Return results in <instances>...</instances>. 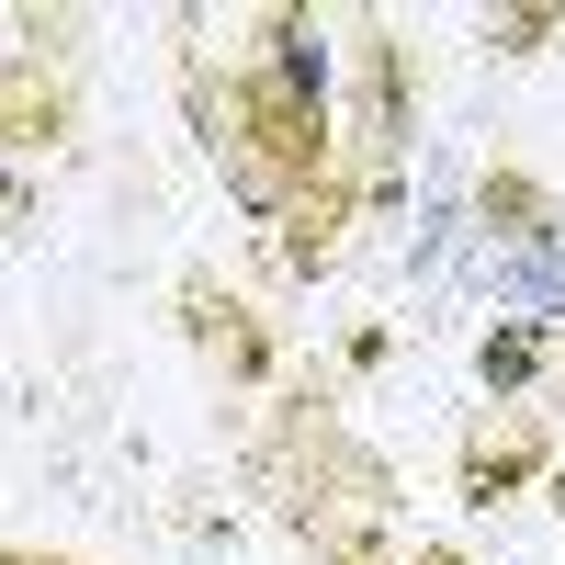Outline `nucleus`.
<instances>
[{
	"instance_id": "f257e3e1",
	"label": "nucleus",
	"mask_w": 565,
	"mask_h": 565,
	"mask_svg": "<svg viewBox=\"0 0 565 565\" xmlns=\"http://www.w3.org/2000/svg\"><path fill=\"white\" fill-rule=\"evenodd\" d=\"M181 114H193L226 204L282 249L295 282H317L340 260V238L373 215L362 170H351V57H340V23L306 12V0L238 12L226 45H193L181 57Z\"/></svg>"
},
{
	"instance_id": "f03ea898",
	"label": "nucleus",
	"mask_w": 565,
	"mask_h": 565,
	"mask_svg": "<svg viewBox=\"0 0 565 565\" xmlns=\"http://www.w3.org/2000/svg\"><path fill=\"white\" fill-rule=\"evenodd\" d=\"M463 295L565 340V193L509 148L463 170Z\"/></svg>"
},
{
	"instance_id": "7ed1b4c3",
	"label": "nucleus",
	"mask_w": 565,
	"mask_h": 565,
	"mask_svg": "<svg viewBox=\"0 0 565 565\" xmlns=\"http://www.w3.org/2000/svg\"><path fill=\"white\" fill-rule=\"evenodd\" d=\"M554 476H565V430H554L543 407H476V430L452 441V487L476 498V509L554 498Z\"/></svg>"
},
{
	"instance_id": "20e7f679",
	"label": "nucleus",
	"mask_w": 565,
	"mask_h": 565,
	"mask_svg": "<svg viewBox=\"0 0 565 565\" xmlns=\"http://www.w3.org/2000/svg\"><path fill=\"white\" fill-rule=\"evenodd\" d=\"M554 351H565L554 328L487 317V328H476V396H487V407H532V385H543V362H554Z\"/></svg>"
},
{
	"instance_id": "39448f33",
	"label": "nucleus",
	"mask_w": 565,
	"mask_h": 565,
	"mask_svg": "<svg viewBox=\"0 0 565 565\" xmlns=\"http://www.w3.org/2000/svg\"><path fill=\"white\" fill-rule=\"evenodd\" d=\"M0 565H68V554H45V543H0Z\"/></svg>"
},
{
	"instance_id": "423d86ee",
	"label": "nucleus",
	"mask_w": 565,
	"mask_h": 565,
	"mask_svg": "<svg viewBox=\"0 0 565 565\" xmlns=\"http://www.w3.org/2000/svg\"><path fill=\"white\" fill-rule=\"evenodd\" d=\"M407 565H463V554L452 543H407Z\"/></svg>"
},
{
	"instance_id": "0eeeda50",
	"label": "nucleus",
	"mask_w": 565,
	"mask_h": 565,
	"mask_svg": "<svg viewBox=\"0 0 565 565\" xmlns=\"http://www.w3.org/2000/svg\"><path fill=\"white\" fill-rule=\"evenodd\" d=\"M554 509H565V476H554Z\"/></svg>"
}]
</instances>
